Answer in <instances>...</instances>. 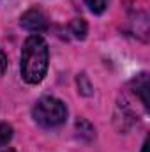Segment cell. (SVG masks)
I'll return each mask as SVG.
<instances>
[{
  "label": "cell",
  "instance_id": "obj_2",
  "mask_svg": "<svg viewBox=\"0 0 150 152\" xmlns=\"http://www.w3.org/2000/svg\"><path fill=\"white\" fill-rule=\"evenodd\" d=\"M34 118L42 127H57V126L66 122L67 108L60 99L51 97V96H44L34 106Z\"/></svg>",
  "mask_w": 150,
  "mask_h": 152
},
{
  "label": "cell",
  "instance_id": "obj_6",
  "mask_svg": "<svg viewBox=\"0 0 150 152\" xmlns=\"http://www.w3.org/2000/svg\"><path fill=\"white\" fill-rule=\"evenodd\" d=\"M85 4L88 5V9H90L92 12L101 14V12H104V11H106V7H108L110 0H85Z\"/></svg>",
  "mask_w": 150,
  "mask_h": 152
},
{
  "label": "cell",
  "instance_id": "obj_3",
  "mask_svg": "<svg viewBox=\"0 0 150 152\" xmlns=\"http://www.w3.org/2000/svg\"><path fill=\"white\" fill-rule=\"evenodd\" d=\"M21 27L25 30H28V32L39 34V32H44L48 28V20H46V16H44L42 11L30 9V11H27L21 16Z\"/></svg>",
  "mask_w": 150,
  "mask_h": 152
},
{
  "label": "cell",
  "instance_id": "obj_5",
  "mask_svg": "<svg viewBox=\"0 0 150 152\" xmlns=\"http://www.w3.org/2000/svg\"><path fill=\"white\" fill-rule=\"evenodd\" d=\"M71 32L74 34V37L83 39L85 37V34H87V23H85L81 18L73 20V23H71Z\"/></svg>",
  "mask_w": 150,
  "mask_h": 152
},
{
  "label": "cell",
  "instance_id": "obj_1",
  "mask_svg": "<svg viewBox=\"0 0 150 152\" xmlns=\"http://www.w3.org/2000/svg\"><path fill=\"white\" fill-rule=\"evenodd\" d=\"M48 44L41 36H30L21 51V76L27 83H41L48 71Z\"/></svg>",
  "mask_w": 150,
  "mask_h": 152
},
{
  "label": "cell",
  "instance_id": "obj_4",
  "mask_svg": "<svg viewBox=\"0 0 150 152\" xmlns=\"http://www.w3.org/2000/svg\"><path fill=\"white\" fill-rule=\"evenodd\" d=\"M12 140V127L5 122H0V149Z\"/></svg>",
  "mask_w": 150,
  "mask_h": 152
},
{
  "label": "cell",
  "instance_id": "obj_7",
  "mask_svg": "<svg viewBox=\"0 0 150 152\" xmlns=\"http://www.w3.org/2000/svg\"><path fill=\"white\" fill-rule=\"evenodd\" d=\"M5 67H7V58H5V53L0 50V75L5 73Z\"/></svg>",
  "mask_w": 150,
  "mask_h": 152
},
{
  "label": "cell",
  "instance_id": "obj_8",
  "mask_svg": "<svg viewBox=\"0 0 150 152\" xmlns=\"http://www.w3.org/2000/svg\"><path fill=\"white\" fill-rule=\"evenodd\" d=\"M147 151H149V140L143 143V152H147Z\"/></svg>",
  "mask_w": 150,
  "mask_h": 152
}]
</instances>
